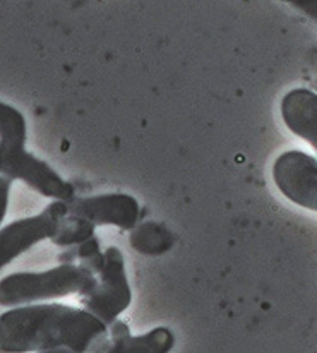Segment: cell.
Returning <instances> with one entry per match:
<instances>
[{
	"label": "cell",
	"mask_w": 317,
	"mask_h": 353,
	"mask_svg": "<svg viewBox=\"0 0 317 353\" xmlns=\"http://www.w3.org/2000/svg\"><path fill=\"white\" fill-rule=\"evenodd\" d=\"M280 110L285 125L295 136L307 141L317 153V93L305 88L288 91Z\"/></svg>",
	"instance_id": "8"
},
{
	"label": "cell",
	"mask_w": 317,
	"mask_h": 353,
	"mask_svg": "<svg viewBox=\"0 0 317 353\" xmlns=\"http://www.w3.org/2000/svg\"><path fill=\"white\" fill-rule=\"evenodd\" d=\"M69 214L67 201L54 199L40 214L21 218L0 230V268H6L17 256L45 239H54L63 218Z\"/></svg>",
	"instance_id": "5"
},
{
	"label": "cell",
	"mask_w": 317,
	"mask_h": 353,
	"mask_svg": "<svg viewBox=\"0 0 317 353\" xmlns=\"http://www.w3.org/2000/svg\"><path fill=\"white\" fill-rule=\"evenodd\" d=\"M10 185H12V180L2 175V179H0V194H2V211H0V220H3V216H6L7 203H9Z\"/></svg>",
	"instance_id": "14"
},
{
	"label": "cell",
	"mask_w": 317,
	"mask_h": 353,
	"mask_svg": "<svg viewBox=\"0 0 317 353\" xmlns=\"http://www.w3.org/2000/svg\"><path fill=\"white\" fill-rule=\"evenodd\" d=\"M175 243V236L165 225L156 221H146L130 230V245L146 256H160L170 250Z\"/></svg>",
	"instance_id": "10"
},
{
	"label": "cell",
	"mask_w": 317,
	"mask_h": 353,
	"mask_svg": "<svg viewBox=\"0 0 317 353\" xmlns=\"http://www.w3.org/2000/svg\"><path fill=\"white\" fill-rule=\"evenodd\" d=\"M69 213L79 214L96 227L114 225L122 230H132L139 223L141 208L136 197L114 192L91 197H74L69 203Z\"/></svg>",
	"instance_id": "7"
},
{
	"label": "cell",
	"mask_w": 317,
	"mask_h": 353,
	"mask_svg": "<svg viewBox=\"0 0 317 353\" xmlns=\"http://www.w3.org/2000/svg\"><path fill=\"white\" fill-rule=\"evenodd\" d=\"M94 228L96 225L91 223L86 218L79 216V214L69 213L62 220L61 227H59L57 234L54 235L52 242L59 247H72L79 245L84 240L94 235Z\"/></svg>",
	"instance_id": "11"
},
{
	"label": "cell",
	"mask_w": 317,
	"mask_h": 353,
	"mask_svg": "<svg viewBox=\"0 0 317 353\" xmlns=\"http://www.w3.org/2000/svg\"><path fill=\"white\" fill-rule=\"evenodd\" d=\"M273 180L297 206L317 213V160L300 150L285 151L273 165Z\"/></svg>",
	"instance_id": "6"
},
{
	"label": "cell",
	"mask_w": 317,
	"mask_h": 353,
	"mask_svg": "<svg viewBox=\"0 0 317 353\" xmlns=\"http://www.w3.org/2000/svg\"><path fill=\"white\" fill-rule=\"evenodd\" d=\"M108 324L84 307L37 302L0 316V352H108Z\"/></svg>",
	"instance_id": "1"
},
{
	"label": "cell",
	"mask_w": 317,
	"mask_h": 353,
	"mask_svg": "<svg viewBox=\"0 0 317 353\" xmlns=\"http://www.w3.org/2000/svg\"><path fill=\"white\" fill-rule=\"evenodd\" d=\"M174 345L175 336L168 327H154L141 336L129 334L119 341H110L108 353H167Z\"/></svg>",
	"instance_id": "9"
},
{
	"label": "cell",
	"mask_w": 317,
	"mask_h": 353,
	"mask_svg": "<svg viewBox=\"0 0 317 353\" xmlns=\"http://www.w3.org/2000/svg\"><path fill=\"white\" fill-rule=\"evenodd\" d=\"M283 2L290 3L295 9L302 10V12L307 14L311 19H314L317 23V0H283Z\"/></svg>",
	"instance_id": "13"
},
{
	"label": "cell",
	"mask_w": 317,
	"mask_h": 353,
	"mask_svg": "<svg viewBox=\"0 0 317 353\" xmlns=\"http://www.w3.org/2000/svg\"><path fill=\"white\" fill-rule=\"evenodd\" d=\"M84 309L100 317L110 326L132 302V290L127 280L125 261L117 247L105 249L103 270L98 274V285L91 294L81 296Z\"/></svg>",
	"instance_id": "4"
},
{
	"label": "cell",
	"mask_w": 317,
	"mask_h": 353,
	"mask_svg": "<svg viewBox=\"0 0 317 353\" xmlns=\"http://www.w3.org/2000/svg\"><path fill=\"white\" fill-rule=\"evenodd\" d=\"M77 257H79L81 264L93 271L94 274H100V271L103 270L105 252L100 249V242L94 235L77 245Z\"/></svg>",
	"instance_id": "12"
},
{
	"label": "cell",
	"mask_w": 317,
	"mask_h": 353,
	"mask_svg": "<svg viewBox=\"0 0 317 353\" xmlns=\"http://www.w3.org/2000/svg\"><path fill=\"white\" fill-rule=\"evenodd\" d=\"M26 119L9 103H0V174L23 180L38 194L50 199L70 201L76 197L72 183L63 180L47 161L26 151Z\"/></svg>",
	"instance_id": "2"
},
{
	"label": "cell",
	"mask_w": 317,
	"mask_h": 353,
	"mask_svg": "<svg viewBox=\"0 0 317 353\" xmlns=\"http://www.w3.org/2000/svg\"><path fill=\"white\" fill-rule=\"evenodd\" d=\"M96 285V274L83 264L65 263L47 271H21L2 278L0 303L3 307H17L74 294L84 296L91 294Z\"/></svg>",
	"instance_id": "3"
}]
</instances>
